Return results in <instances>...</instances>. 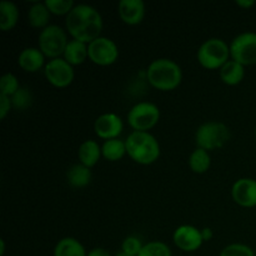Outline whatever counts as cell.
Instances as JSON below:
<instances>
[{
	"instance_id": "30",
	"label": "cell",
	"mask_w": 256,
	"mask_h": 256,
	"mask_svg": "<svg viewBox=\"0 0 256 256\" xmlns=\"http://www.w3.org/2000/svg\"><path fill=\"white\" fill-rule=\"evenodd\" d=\"M144 244L142 242V240L136 236H128L125 238L124 242L122 244V252H125L128 255L132 256H138L142 252Z\"/></svg>"
},
{
	"instance_id": "13",
	"label": "cell",
	"mask_w": 256,
	"mask_h": 256,
	"mask_svg": "<svg viewBox=\"0 0 256 256\" xmlns=\"http://www.w3.org/2000/svg\"><path fill=\"white\" fill-rule=\"evenodd\" d=\"M232 200L242 208L256 206V180L242 178L232 188Z\"/></svg>"
},
{
	"instance_id": "18",
	"label": "cell",
	"mask_w": 256,
	"mask_h": 256,
	"mask_svg": "<svg viewBox=\"0 0 256 256\" xmlns=\"http://www.w3.org/2000/svg\"><path fill=\"white\" fill-rule=\"evenodd\" d=\"M245 76V66L235 60L230 59L220 68V79L230 86L240 84Z\"/></svg>"
},
{
	"instance_id": "2",
	"label": "cell",
	"mask_w": 256,
	"mask_h": 256,
	"mask_svg": "<svg viewBox=\"0 0 256 256\" xmlns=\"http://www.w3.org/2000/svg\"><path fill=\"white\" fill-rule=\"evenodd\" d=\"M149 84L160 92H172L176 89L182 80V70L176 62L168 58L152 60L146 69Z\"/></svg>"
},
{
	"instance_id": "32",
	"label": "cell",
	"mask_w": 256,
	"mask_h": 256,
	"mask_svg": "<svg viewBox=\"0 0 256 256\" xmlns=\"http://www.w3.org/2000/svg\"><path fill=\"white\" fill-rule=\"evenodd\" d=\"M86 256H112V254L104 248H95V249L90 250Z\"/></svg>"
},
{
	"instance_id": "31",
	"label": "cell",
	"mask_w": 256,
	"mask_h": 256,
	"mask_svg": "<svg viewBox=\"0 0 256 256\" xmlns=\"http://www.w3.org/2000/svg\"><path fill=\"white\" fill-rule=\"evenodd\" d=\"M12 108V99L6 95L0 94V119L4 120L6 115L10 112V109Z\"/></svg>"
},
{
	"instance_id": "27",
	"label": "cell",
	"mask_w": 256,
	"mask_h": 256,
	"mask_svg": "<svg viewBox=\"0 0 256 256\" xmlns=\"http://www.w3.org/2000/svg\"><path fill=\"white\" fill-rule=\"evenodd\" d=\"M44 2L54 15H68L75 6L72 0H45Z\"/></svg>"
},
{
	"instance_id": "24",
	"label": "cell",
	"mask_w": 256,
	"mask_h": 256,
	"mask_svg": "<svg viewBox=\"0 0 256 256\" xmlns=\"http://www.w3.org/2000/svg\"><path fill=\"white\" fill-rule=\"evenodd\" d=\"M212 165V156L208 150L196 148L189 156V166L196 174H204Z\"/></svg>"
},
{
	"instance_id": "12",
	"label": "cell",
	"mask_w": 256,
	"mask_h": 256,
	"mask_svg": "<svg viewBox=\"0 0 256 256\" xmlns=\"http://www.w3.org/2000/svg\"><path fill=\"white\" fill-rule=\"evenodd\" d=\"M124 124L119 115L114 112H105L96 118L94 122L95 134L104 140L118 139L122 132Z\"/></svg>"
},
{
	"instance_id": "15",
	"label": "cell",
	"mask_w": 256,
	"mask_h": 256,
	"mask_svg": "<svg viewBox=\"0 0 256 256\" xmlns=\"http://www.w3.org/2000/svg\"><path fill=\"white\" fill-rule=\"evenodd\" d=\"M45 55L39 48H25L18 58V64L24 72H36L45 64ZM45 68V66H44Z\"/></svg>"
},
{
	"instance_id": "36",
	"label": "cell",
	"mask_w": 256,
	"mask_h": 256,
	"mask_svg": "<svg viewBox=\"0 0 256 256\" xmlns=\"http://www.w3.org/2000/svg\"><path fill=\"white\" fill-rule=\"evenodd\" d=\"M115 256H132V255H128V254H125V252H118V254L115 255Z\"/></svg>"
},
{
	"instance_id": "10",
	"label": "cell",
	"mask_w": 256,
	"mask_h": 256,
	"mask_svg": "<svg viewBox=\"0 0 256 256\" xmlns=\"http://www.w3.org/2000/svg\"><path fill=\"white\" fill-rule=\"evenodd\" d=\"M44 74L48 82L55 88H66L74 82V66L70 65L64 58L52 59L44 68Z\"/></svg>"
},
{
	"instance_id": "11",
	"label": "cell",
	"mask_w": 256,
	"mask_h": 256,
	"mask_svg": "<svg viewBox=\"0 0 256 256\" xmlns=\"http://www.w3.org/2000/svg\"><path fill=\"white\" fill-rule=\"evenodd\" d=\"M172 240L176 248L185 252H192L200 249L204 242L202 230L192 225H182L172 234Z\"/></svg>"
},
{
	"instance_id": "17",
	"label": "cell",
	"mask_w": 256,
	"mask_h": 256,
	"mask_svg": "<svg viewBox=\"0 0 256 256\" xmlns=\"http://www.w3.org/2000/svg\"><path fill=\"white\" fill-rule=\"evenodd\" d=\"M65 60L69 62L72 66L82 64L86 59H89V52H88V44L79 42V40L72 39L68 42L66 48H65L64 55H62Z\"/></svg>"
},
{
	"instance_id": "3",
	"label": "cell",
	"mask_w": 256,
	"mask_h": 256,
	"mask_svg": "<svg viewBox=\"0 0 256 256\" xmlns=\"http://www.w3.org/2000/svg\"><path fill=\"white\" fill-rule=\"evenodd\" d=\"M126 154L140 165H150L160 156V144L149 132H132L125 139Z\"/></svg>"
},
{
	"instance_id": "20",
	"label": "cell",
	"mask_w": 256,
	"mask_h": 256,
	"mask_svg": "<svg viewBox=\"0 0 256 256\" xmlns=\"http://www.w3.org/2000/svg\"><path fill=\"white\" fill-rule=\"evenodd\" d=\"M84 245L75 238H62L54 249V256H86Z\"/></svg>"
},
{
	"instance_id": "23",
	"label": "cell",
	"mask_w": 256,
	"mask_h": 256,
	"mask_svg": "<svg viewBox=\"0 0 256 256\" xmlns=\"http://www.w3.org/2000/svg\"><path fill=\"white\" fill-rule=\"evenodd\" d=\"M102 158H105L109 162H118L122 159L124 155L126 154V145L125 142L118 139L105 140L102 145Z\"/></svg>"
},
{
	"instance_id": "1",
	"label": "cell",
	"mask_w": 256,
	"mask_h": 256,
	"mask_svg": "<svg viewBox=\"0 0 256 256\" xmlns=\"http://www.w3.org/2000/svg\"><path fill=\"white\" fill-rule=\"evenodd\" d=\"M65 26L72 39L90 44L92 40L102 36V16L96 8L78 4L66 15Z\"/></svg>"
},
{
	"instance_id": "14",
	"label": "cell",
	"mask_w": 256,
	"mask_h": 256,
	"mask_svg": "<svg viewBox=\"0 0 256 256\" xmlns=\"http://www.w3.org/2000/svg\"><path fill=\"white\" fill-rule=\"evenodd\" d=\"M118 14L125 24H140L145 18V2L142 0H122L118 4Z\"/></svg>"
},
{
	"instance_id": "16",
	"label": "cell",
	"mask_w": 256,
	"mask_h": 256,
	"mask_svg": "<svg viewBox=\"0 0 256 256\" xmlns=\"http://www.w3.org/2000/svg\"><path fill=\"white\" fill-rule=\"evenodd\" d=\"M102 156V146L95 140H85L78 150V158L80 160V164L85 165L90 169L98 164Z\"/></svg>"
},
{
	"instance_id": "37",
	"label": "cell",
	"mask_w": 256,
	"mask_h": 256,
	"mask_svg": "<svg viewBox=\"0 0 256 256\" xmlns=\"http://www.w3.org/2000/svg\"><path fill=\"white\" fill-rule=\"evenodd\" d=\"M255 134H256V130H255Z\"/></svg>"
},
{
	"instance_id": "6",
	"label": "cell",
	"mask_w": 256,
	"mask_h": 256,
	"mask_svg": "<svg viewBox=\"0 0 256 256\" xmlns=\"http://www.w3.org/2000/svg\"><path fill=\"white\" fill-rule=\"evenodd\" d=\"M68 42L69 40L66 32L59 25H49L42 29L38 40L39 49L50 60L62 58Z\"/></svg>"
},
{
	"instance_id": "34",
	"label": "cell",
	"mask_w": 256,
	"mask_h": 256,
	"mask_svg": "<svg viewBox=\"0 0 256 256\" xmlns=\"http://www.w3.org/2000/svg\"><path fill=\"white\" fill-rule=\"evenodd\" d=\"M202 235L204 242H210V240L212 239V236H214L212 230L210 229V228H204V229H202Z\"/></svg>"
},
{
	"instance_id": "4",
	"label": "cell",
	"mask_w": 256,
	"mask_h": 256,
	"mask_svg": "<svg viewBox=\"0 0 256 256\" xmlns=\"http://www.w3.org/2000/svg\"><path fill=\"white\" fill-rule=\"evenodd\" d=\"M196 58L199 64L205 69H220L230 60V45L220 38H210L200 45Z\"/></svg>"
},
{
	"instance_id": "5",
	"label": "cell",
	"mask_w": 256,
	"mask_h": 256,
	"mask_svg": "<svg viewBox=\"0 0 256 256\" xmlns=\"http://www.w3.org/2000/svg\"><path fill=\"white\" fill-rule=\"evenodd\" d=\"M230 129L220 122H206L198 128L195 132V142L198 148L212 152L220 149L230 140Z\"/></svg>"
},
{
	"instance_id": "9",
	"label": "cell",
	"mask_w": 256,
	"mask_h": 256,
	"mask_svg": "<svg viewBox=\"0 0 256 256\" xmlns=\"http://www.w3.org/2000/svg\"><path fill=\"white\" fill-rule=\"evenodd\" d=\"M89 59L100 66H109L119 58V48L114 40L106 36H99L88 44Z\"/></svg>"
},
{
	"instance_id": "35",
	"label": "cell",
	"mask_w": 256,
	"mask_h": 256,
	"mask_svg": "<svg viewBox=\"0 0 256 256\" xmlns=\"http://www.w3.org/2000/svg\"><path fill=\"white\" fill-rule=\"evenodd\" d=\"M5 252V242L4 240H0V256H4Z\"/></svg>"
},
{
	"instance_id": "29",
	"label": "cell",
	"mask_w": 256,
	"mask_h": 256,
	"mask_svg": "<svg viewBox=\"0 0 256 256\" xmlns=\"http://www.w3.org/2000/svg\"><path fill=\"white\" fill-rule=\"evenodd\" d=\"M219 256H255V254L252 248L248 245L234 242L225 246Z\"/></svg>"
},
{
	"instance_id": "8",
	"label": "cell",
	"mask_w": 256,
	"mask_h": 256,
	"mask_svg": "<svg viewBox=\"0 0 256 256\" xmlns=\"http://www.w3.org/2000/svg\"><path fill=\"white\" fill-rule=\"evenodd\" d=\"M230 58L239 64H256V32H242L230 44Z\"/></svg>"
},
{
	"instance_id": "7",
	"label": "cell",
	"mask_w": 256,
	"mask_h": 256,
	"mask_svg": "<svg viewBox=\"0 0 256 256\" xmlns=\"http://www.w3.org/2000/svg\"><path fill=\"white\" fill-rule=\"evenodd\" d=\"M159 120L160 109L154 102H138L128 112V122L134 132H149Z\"/></svg>"
},
{
	"instance_id": "25",
	"label": "cell",
	"mask_w": 256,
	"mask_h": 256,
	"mask_svg": "<svg viewBox=\"0 0 256 256\" xmlns=\"http://www.w3.org/2000/svg\"><path fill=\"white\" fill-rule=\"evenodd\" d=\"M138 256H172V250L162 242H150L144 244Z\"/></svg>"
},
{
	"instance_id": "28",
	"label": "cell",
	"mask_w": 256,
	"mask_h": 256,
	"mask_svg": "<svg viewBox=\"0 0 256 256\" xmlns=\"http://www.w3.org/2000/svg\"><path fill=\"white\" fill-rule=\"evenodd\" d=\"M20 89L19 82L18 78L12 72H6L2 76L0 80V90H2V95H6V96L12 98L18 90Z\"/></svg>"
},
{
	"instance_id": "21",
	"label": "cell",
	"mask_w": 256,
	"mask_h": 256,
	"mask_svg": "<svg viewBox=\"0 0 256 256\" xmlns=\"http://www.w3.org/2000/svg\"><path fill=\"white\" fill-rule=\"evenodd\" d=\"M19 20V9L15 2L9 0H2L0 2V28L2 32H9Z\"/></svg>"
},
{
	"instance_id": "26",
	"label": "cell",
	"mask_w": 256,
	"mask_h": 256,
	"mask_svg": "<svg viewBox=\"0 0 256 256\" xmlns=\"http://www.w3.org/2000/svg\"><path fill=\"white\" fill-rule=\"evenodd\" d=\"M10 99H12V108L18 110H25L32 105V95L28 88L20 86V89Z\"/></svg>"
},
{
	"instance_id": "22",
	"label": "cell",
	"mask_w": 256,
	"mask_h": 256,
	"mask_svg": "<svg viewBox=\"0 0 256 256\" xmlns=\"http://www.w3.org/2000/svg\"><path fill=\"white\" fill-rule=\"evenodd\" d=\"M50 15H52V12H49L45 2H36L30 6L29 12H28V20L32 28L42 30L49 26Z\"/></svg>"
},
{
	"instance_id": "19",
	"label": "cell",
	"mask_w": 256,
	"mask_h": 256,
	"mask_svg": "<svg viewBox=\"0 0 256 256\" xmlns=\"http://www.w3.org/2000/svg\"><path fill=\"white\" fill-rule=\"evenodd\" d=\"M92 170L90 168L85 166L82 164H75L66 172V180L70 186L75 189H82L88 186L92 182Z\"/></svg>"
},
{
	"instance_id": "33",
	"label": "cell",
	"mask_w": 256,
	"mask_h": 256,
	"mask_svg": "<svg viewBox=\"0 0 256 256\" xmlns=\"http://www.w3.org/2000/svg\"><path fill=\"white\" fill-rule=\"evenodd\" d=\"M236 5L244 9H249V8L254 6L255 0H236Z\"/></svg>"
}]
</instances>
